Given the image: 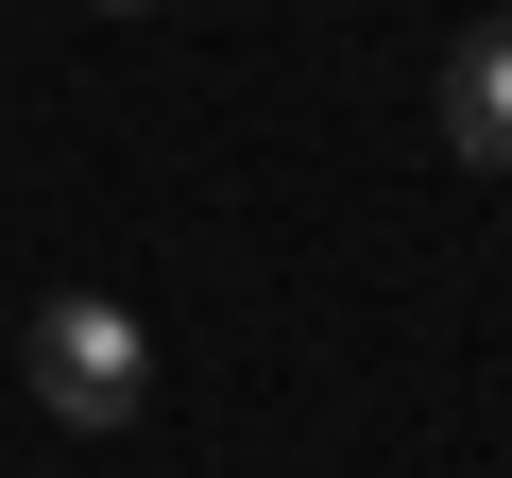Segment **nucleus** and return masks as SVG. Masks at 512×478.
Masks as SVG:
<instances>
[{
	"instance_id": "obj_1",
	"label": "nucleus",
	"mask_w": 512,
	"mask_h": 478,
	"mask_svg": "<svg viewBox=\"0 0 512 478\" xmlns=\"http://www.w3.org/2000/svg\"><path fill=\"white\" fill-rule=\"evenodd\" d=\"M18 359H35V410H52V427H137V410H154V342H137L120 291H52Z\"/></svg>"
},
{
	"instance_id": "obj_2",
	"label": "nucleus",
	"mask_w": 512,
	"mask_h": 478,
	"mask_svg": "<svg viewBox=\"0 0 512 478\" xmlns=\"http://www.w3.org/2000/svg\"><path fill=\"white\" fill-rule=\"evenodd\" d=\"M444 154L461 171H512V18H478L444 52Z\"/></svg>"
},
{
	"instance_id": "obj_3",
	"label": "nucleus",
	"mask_w": 512,
	"mask_h": 478,
	"mask_svg": "<svg viewBox=\"0 0 512 478\" xmlns=\"http://www.w3.org/2000/svg\"><path fill=\"white\" fill-rule=\"evenodd\" d=\"M103 18H137V0H103Z\"/></svg>"
}]
</instances>
